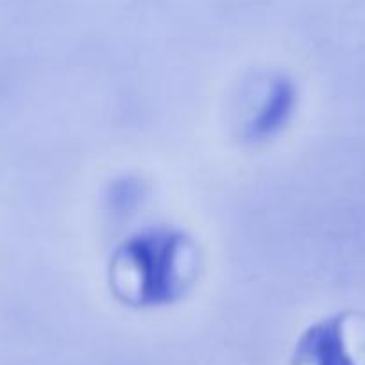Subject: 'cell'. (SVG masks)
Returning <instances> with one entry per match:
<instances>
[{"instance_id": "6da1fadb", "label": "cell", "mask_w": 365, "mask_h": 365, "mask_svg": "<svg viewBox=\"0 0 365 365\" xmlns=\"http://www.w3.org/2000/svg\"><path fill=\"white\" fill-rule=\"evenodd\" d=\"M187 242L168 231L129 238L113 259V283L120 296L138 304L175 297L187 279Z\"/></svg>"}]
</instances>
